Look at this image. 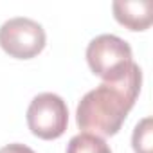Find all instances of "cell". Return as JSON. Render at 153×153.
Here are the masks:
<instances>
[{
    "label": "cell",
    "instance_id": "1",
    "mask_svg": "<svg viewBox=\"0 0 153 153\" xmlns=\"http://www.w3.org/2000/svg\"><path fill=\"white\" fill-rule=\"evenodd\" d=\"M142 72L137 63L131 65L128 74L117 83H101L87 92L76 110V121L81 130L99 137L115 135L128 112L133 108L140 92Z\"/></svg>",
    "mask_w": 153,
    "mask_h": 153
},
{
    "label": "cell",
    "instance_id": "2",
    "mask_svg": "<svg viewBox=\"0 0 153 153\" xmlns=\"http://www.w3.org/2000/svg\"><path fill=\"white\" fill-rule=\"evenodd\" d=\"M87 61L105 83H117L133 65L131 47L115 34H99L87 47Z\"/></svg>",
    "mask_w": 153,
    "mask_h": 153
},
{
    "label": "cell",
    "instance_id": "3",
    "mask_svg": "<svg viewBox=\"0 0 153 153\" xmlns=\"http://www.w3.org/2000/svg\"><path fill=\"white\" fill-rule=\"evenodd\" d=\"M68 124L67 103L52 92L38 94L27 108V126L33 135L52 140L65 133Z\"/></svg>",
    "mask_w": 153,
    "mask_h": 153
},
{
    "label": "cell",
    "instance_id": "4",
    "mask_svg": "<svg viewBox=\"0 0 153 153\" xmlns=\"http://www.w3.org/2000/svg\"><path fill=\"white\" fill-rule=\"evenodd\" d=\"M47 36L43 27L33 18H9L0 27V47L9 56L18 59H31L45 47Z\"/></svg>",
    "mask_w": 153,
    "mask_h": 153
},
{
    "label": "cell",
    "instance_id": "5",
    "mask_svg": "<svg viewBox=\"0 0 153 153\" xmlns=\"http://www.w3.org/2000/svg\"><path fill=\"white\" fill-rule=\"evenodd\" d=\"M115 20L130 31H146L153 20L151 0H115L112 4Z\"/></svg>",
    "mask_w": 153,
    "mask_h": 153
},
{
    "label": "cell",
    "instance_id": "6",
    "mask_svg": "<svg viewBox=\"0 0 153 153\" xmlns=\"http://www.w3.org/2000/svg\"><path fill=\"white\" fill-rule=\"evenodd\" d=\"M67 153H112V149L103 137L83 131L70 139Z\"/></svg>",
    "mask_w": 153,
    "mask_h": 153
},
{
    "label": "cell",
    "instance_id": "7",
    "mask_svg": "<svg viewBox=\"0 0 153 153\" xmlns=\"http://www.w3.org/2000/svg\"><path fill=\"white\" fill-rule=\"evenodd\" d=\"M153 128H151V117H144L133 130L131 135V144L135 153H151L153 146Z\"/></svg>",
    "mask_w": 153,
    "mask_h": 153
},
{
    "label": "cell",
    "instance_id": "8",
    "mask_svg": "<svg viewBox=\"0 0 153 153\" xmlns=\"http://www.w3.org/2000/svg\"><path fill=\"white\" fill-rule=\"evenodd\" d=\"M0 153H34V151L29 146H25V144L13 142V144H7L4 148H0Z\"/></svg>",
    "mask_w": 153,
    "mask_h": 153
}]
</instances>
